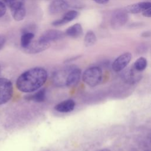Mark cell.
Instances as JSON below:
<instances>
[{
  "label": "cell",
  "instance_id": "obj_1",
  "mask_svg": "<svg viewBox=\"0 0 151 151\" xmlns=\"http://www.w3.org/2000/svg\"><path fill=\"white\" fill-rule=\"evenodd\" d=\"M47 79V73L42 67H34L22 73L17 78L16 86L24 93L34 92L42 86Z\"/></svg>",
  "mask_w": 151,
  "mask_h": 151
},
{
  "label": "cell",
  "instance_id": "obj_2",
  "mask_svg": "<svg viewBox=\"0 0 151 151\" xmlns=\"http://www.w3.org/2000/svg\"><path fill=\"white\" fill-rule=\"evenodd\" d=\"M103 73L101 69L97 66L91 67L86 69L83 74V80L91 87L97 86L101 81Z\"/></svg>",
  "mask_w": 151,
  "mask_h": 151
},
{
  "label": "cell",
  "instance_id": "obj_3",
  "mask_svg": "<svg viewBox=\"0 0 151 151\" xmlns=\"http://www.w3.org/2000/svg\"><path fill=\"white\" fill-rule=\"evenodd\" d=\"M13 95V86L8 78L0 77V105L9 101Z\"/></svg>",
  "mask_w": 151,
  "mask_h": 151
},
{
  "label": "cell",
  "instance_id": "obj_4",
  "mask_svg": "<svg viewBox=\"0 0 151 151\" xmlns=\"http://www.w3.org/2000/svg\"><path fill=\"white\" fill-rule=\"evenodd\" d=\"M50 46V42H45L40 39L32 41L30 44L25 48H23L24 51L28 54H37L42 52Z\"/></svg>",
  "mask_w": 151,
  "mask_h": 151
},
{
  "label": "cell",
  "instance_id": "obj_5",
  "mask_svg": "<svg viewBox=\"0 0 151 151\" xmlns=\"http://www.w3.org/2000/svg\"><path fill=\"white\" fill-rule=\"evenodd\" d=\"M127 20V13L124 10H117L113 14L111 18V27L114 29H119L123 27Z\"/></svg>",
  "mask_w": 151,
  "mask_h": 151
},
{
  "label": "cell",
  "instance_id": "obj_6",
  "mask_svg": "<svg viewBox=\"0 0 151 151\" xmlns=\"http://www.w3.org/2000/svg\"><path fill=\"white\" fill-rule=\"evenodd\" d=\"M132 59V54L129 52H124L115 59L112 64V68L115 72H119L124 69Z\"/></svg>",
  "mask_w": 151,
  "mask_h": 151
},
{
  "label": "cell",
  "instance_id": "obj_7",
  "mask_svg": "<svg viewBox=\"0 0 151 151\" xmlns=\"http://www.w3.org/2000/svg\"><path fill=\"white\" fill-rule=\"evenodd\" d=\"M65 35V33L60 30L49 29L44 32L39 38V39L51 43V41L61 40V38H64Z\"/></svg>",
  "mask_w": 151,
  "mask_h": 151
},
{
  "label": "cell",
  "instance_id": "obj_8",
  "mask_svg": "<svg viewBox=\"0 0 151 151\" xmlns=\"http://www.w3.org/2000/svg\"><path fill=\"white\" fill-rule=\"evenodd\" d=\"M68 8V4L65 0H53L48 6L51 14H57L65 11Z\"/></svg>",
  "mask_w": 151,
  "mask_h": 151
},
{
  "label": "cell",
  "instance_id": "obj_9",
  "mask_svg": "<svg viewBox=\"0 0 151 151\" xmlns=\"http://www.w3.org/2000/svg\"><path fill=\"white\" fill-rule=\"evenodd\" d=\"M81 76V70L76 65H70V70L67 82V87L76 86L79 81Z\"/></svg>",
  "mask_w": 151,
  "mask_h": 151
},
{
  "label": "cell",
  "instance_id": "obj_10",
  "mask_svg": "<svg viewBox=\"0 0 151 151\" xmlns=\"http://www.w3.org/2000/svg\"><path fill=\"white\" fill-rule=\"evenodd\" d=\"M150 7H151V3L150 2H140L129 5L126 6L124 10L127 13L138 14Z\"/></svg>",
  "mask_w": 151,
  "mask_h": 151
},
{
  "label": "cell",
  "instance_id": "obj_11",
  "mask_svg": "<svg viewBox=\"0 0 151 151\" xmlns=\"http://www.w3.org/2000/svg\"><path fill=\"white\" fill-rule=\"evenodd\" d=\"M79 15L78 12L75 10H71L67 11L63 17L62 18H60L59 19L55 20L54 22H52V25L55 27H59L63 25H65V24L72 21L74 19H76Z\"/></svg>",
  "mask_w": 151,
  "mask_h": 151
},
{
  "label": "cell",
  "instance_id": "obj_12",
  "mask_svg": "<svg viewBox=\"0 0 151 151\" xmlns=\"http://www.w3.org/2000/svg\"><path fill=\"white\" fill-rule=\"evenodd\" d=\"M76 106L75 101L72 99H68L64 100L57 104L54 109L58 112L68 113L74 110Z\"/></svg>",
  "mask_w": 151,
  "mask_h": 151
},
{
  "label": "cell",
  "instance_id": "obj_13",
  "mask_svg": "<svg viewBox=\"0 0 151 151\" xmlns=\"http://www.w3.org/2000/svg\"><path fill=\"white\" fill-rule=\"evenodd\" d=\"M123 77L128 83H135L141 77L139 71H137L133 67L132 68H129L123 73Z\"/></svg>",
  "mask_w": 151,
  "mask_h": 151
},
{
  "label": "cell",
  "instance_id": "obj_14",
  "mask_svg": "<svg viewBox=\"0 0 151 151\" xmlns=\"http://www.w3.org/2000/svg\"><path fill=\"white\" fill-rule=\"evenodd\" d=\"M83 34V28L80 24L77 23L68 28L65 31V34L72 38H77Z\"/></svg>",
  "mask_w": 151,
  "mask_h": 151
},
{
  "label": "cell",
  "instance_id": "obj_15",
  "mask_svg": "<svg viewBox=\"0 0 151 151\" xmlns=\"http://www.w3.org/2000/svg\"><path fill=\"white\" fill-rule=\"evenodd\" d=\"M13 18L17 21H20L24 19L26 15V9L24 5L11 9Z\"/></svg>",
  "mask_w": 151,
  "mask_h": 151
},
{
  "label": "cell",
  "instance_id": "obj_16",
  "mask_svg": "<svg viewBox=\"0 0 151 151\" xmlns=\"http://www.w3.org/2000/svg\"><path fill=\"white\" fill-rule=\"evenodd\" d=\"M97 41V38L94 32L92 31H88L84 37V42L86 47H90L93 45Z\"/></svg>",
  "mask_w": 151,
  "mask_h": 151
},
{
  "label": "cell",
  "instance_id": "obj_17",
  "mask_svg": "<svg viewBox=\"0 0 151 151\" xmlns=\"http://www.w3.org/2000/svg\"><path fill=\"white\" fill-rule=\"evenodd\" d=\"M34 37V34L32 32H25L21 37V45L22 48L27 47L32 41Z\"/></svg>",
  "mask_w": 151,
  "mask_h": 151
},
{
  "label": "cell",
  "instance_id": "obj_18",
  "mask_svg": "<svg viewBox=\"0 0 151 151\" xmlns=\"http://www.w3.org/2000/svg\"><path fill=\"white\" fill-rule=\"evenodd\" d=\"M46 91L44 88L38 90L37 93L28 97V99L35 101L36 102H42L45 99Z\"/></svg>",
  "mask_w": 151,
  "mask_h": 151
},
{
  "label": "cell",
  "instance_id": "obj_19",
  "mask_svg": "<svg viewBox=\"0 0 151 151\" xmlns=\"http://www.w3.org/2000/svg\"><path fill=\"white\" fill-rule=\"evenodd\" d=\"M147 62L145 58L144 57H140L134 63L133 67L138 71L140 72L143 71L146 67H147Z\"/></svg>",
  "mask_w": 151,
  "mask_h": 151
},
{
  "label": "cell",
  "instance_id": "obj_20",
  "mask_svg": "<svg viewBox=\"0 0 151 151\" xmlns=\"http://www.w3.org/2000/svg\"><path fill=\"white\" fill-rule=\"evenodd\" d=\"M3 1L11 9L24 5V0H3Z\"/></svg>",
  "mask_w": 151,
  "mask_h": 151
},
{
  "label": "cell",
  "instance_id": "obj_21",
  "mask_svg": "<svg viewBox=\"0 0 151 151\" xmlns=\"http://www.w3.org/2000/svg\"><path fill=\"white\" fill-rule=\"evenodd\" d=\"M6 11V8L4 3L0 1V18L3 17Z\"/></svg>",
  "mask_w": 151,
  "mask_h": 151
},
{
  "label": "cell",
  "instance_id": "obj_22",
  "mask_svg": "<svg viewBox=\"0 0 151 151\" xmlns=\"http://www.w3.org/2000/svg\"><path fill=\"white\" fill-rule=\"evenodd\" d=\"M142 13L143 16L147 18H150L151 17V7L146 9L145 10L142 11Z\"/></svg>",
  "mask_w": 151,
  "mask_h": 151
},
{
  "label": "cell",
  "instance_id": "obj_23",
  "mask_svg": "<svg viewBox=\"0 0 151 151\" xmlns=\"http://www.w3.org/2000/svg\"><path fill=\"white\" fill-rule=\"evenodd\" d=\"M6 42V38L5 36L0 35V50L4 47Z\"/></svg>",
  "mask_w": 151,
  "mask_h": 151
},
{
  "label": "cell",
  "instance_id": "obj_24",
  "mask_svg": "<svg viewBox=\"0 0 151 151\" xmlns=\"http://www.w3.org/2000/svg\"><path fill=\"white\" fill-rule=\"evenodd\" d=\"M95 2L99 4H101V5H104L108 3L109 0H93Z\"/></svg>",
  "mask_w": 151,
  "mask_h": 151
},
{
  "label": "cell",
  "instance_id": "obj_25",
  "mask_svg": "<svg viewBox=\"0 0 151 151\" xmlns=\"http://www.w3.org/2000/svg\"><path fill=\"white\" fill-rule=\"evenodd\" d=\"M99 151H110V150L107 149H101V150H100Z\"/></svg>",
  "mask_w": 151,
  "mask_h": 151
},
{
  "label": "cell",
  "instance_id": "obj_26",
  "mask_svg": "<svg viewBox=\"0 0 151 151\" xmlns=\"http://www.w3.org/2000/svg\"><path fill=\"white\" fill-rule=\"evenodd\" d=\"M0 73H1V66H0Z\"/></svg>",
  "mask_w": 151,
  "mask_h": 151
}]
</instances>
